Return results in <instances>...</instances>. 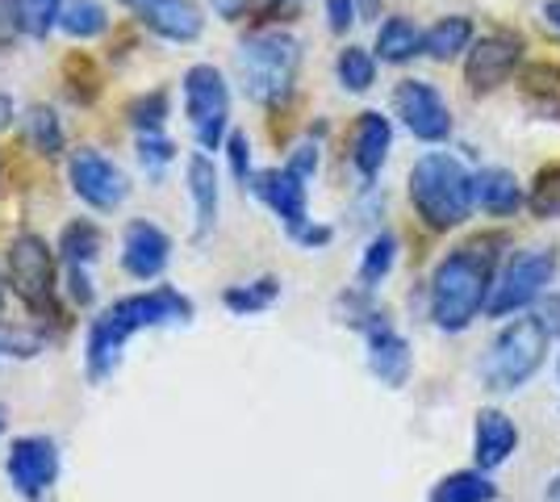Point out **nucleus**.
Returning a JSON list of instances; mask_svg holds the SVG:
<instances>
[{
  "instance_id": "e433bc0d",
  "label": "nucleus",
  "mask_w": 560,
  "mask_h": 502,
  "mask_svg": "<svg viewBox=\"0 0 560 502\" xmlns=\"http://www.w3.org/2000/svg\"><path fill=\"white\" fill-rule=\"evenodd\" d=\"M318 164H323V151H318L314 139L298 143L293 151H289V160H284V167H289V172H298L302 180H314V176H318Z\"/></svg>"
},
{
  "instance_id": "c85d7f7f",
  "label": "nucleus",
  "mask_w": 560,
  "mask_h": 502,
  "mask_svg": "<svg viewBox=\"0 0 560 502\" xmlns=\"http://www.w3.org/2000/svg\"><path fill=\"white\" fill-rule=\"evenodd\" d=\"M394 264H397V235H394V231H376L373 240H369V247H364V256H360L355 285L376 289L381 281H389Z\"/></svg>"
},
{
  "instance_id": "a211bd4d",
  "label": "nucleus",
  "mask_w": 560,
  "mask_h": 502,
  "mask_svg": "<svg viewBox=\"0 0 560 502\" xmlns=\"http://www.w3.org/2000/svg\"><path fill=\"white\" fill-rule=\"evenodd\" d=\"M514 448H518V428H514L511 415L498 407L477 410V423H472V465L493 474V469H502L511 460Z\"/></svg>"
},
{
  "instance_id": "3c124183",
  "label": "nucleus",
  "mask_w": 560,
  "mask_h": 502,
  "mask_svg": "<svg viewBox=\"0 0 560 502\" xmlns=\"http://www.w3.org/2000/svg\"><path fill=\"white\" fill-rule=\"evenodd\" d=\"M4 428H9V410L0 407V431H4Z\"/></svg>"
},
{
  "instance_id": "8fccbe9b",
  "label": "nucleus",
  "mask_w": 560,
  "mask_h": 502,
  "mask_svg": "<svg viewBox=\"0 0 560 502\" xmlns=\"http://www.w3.org/2000/svg\"><path fill=\"white\" fill-rule=\"evenodd\" d=\"M544 502H560V474L548 481V490H544Z\"/></svg>"
},
{
  "instance_id": "a19ab883",
  "label": "nucleus",
  "mask_w": 560,
  "mask_h": 502,
  "mask_svg": "<svg viewBox=\"0 0 560 502\" xmlns=\"http://www.w3.org/2000/svg\"><path fill=\"white\" fill-rule=\"evenodd\" d=\"M18 38H22V4L0 0V50H9Z\"/></svg>"
},
{
  "instance_id": "79ce46f5",
  "label": "nucleus",
  "mask_w": 560,
  "mask_h": 502,
  "mask_svg": "<svg viewBox=\"0 0 560 502\" xmlns=\"http://www.w3.org/2000/svg\"><path fill=\"white\" fill-rule=\"evenodd\" d=\"M330 240H335V231H330L327 222H305L302 231L293 235V243H298V247H305V252H323Z\"/></svg>"
},
{
  "instance_id": "7c9ffc66",
  "label": "nucleus",
  "mask_w": 560,
  "mask_h": 502,
  "mask_svg": "<svg viewBox=\"0 0 560 502\" xmlns=\"http://www.w3.org/2000/svg\"><path fill=\"white\" fill-rule=\"evenodd\" d=\"M527 214L539 222H560V160L536 172L527 189Z\"/></svg>"
},
{
  "instance_id": "de8ad7c7",
  "label": "nucleus",
  "mask_w": 560,
  "mask_h": 502,
  "mask_svg": "<svg viewBox=\"0 0 560 502\" xmlns=\"http://www.w3.org/2000/svg\"><path fill=\"white\" fill-rule=\"evenodd\" d=\"M13 118H18V105H13V96L0 93V135L13 126Z\"/></svg>"
},
{
  "instance_id": "cd10ccee",
  "label": "nucleus",
  "mask_w": 560,
  "mask_h": 502,
  "mask_svg": "<svg viewBox=\"0 0 560 502\" xmlns=\"http://www.w3.org/2000/svg\"><path fill=\"white\" fill-rule=\"evenodd\" d=\"M59 30L75 38V43H93L109 30V9L101 0H68L63 17H59Z\"/></svg>"
},
{
  "instance_id": "f03ea898",
  "label": "nucleus",
  "mask_w": 560,
  "mask_h": 502,
  "mask_svg": "<svg viewBox=\"0 0 560 502\" xmlns=\"http://www.w3.org/2000/svg\"><path fill=\"white\" fill-rule=\"evenodd\" d=\"M185 323H192V302L172 285H155V289H147V293L117 297L114 306H105V311L96 314L93 323H89V335H84V364H89V377H93V382L114 377L126 343L139 331L185 327Z\"/></svg>"
},
{
  "instance_id": "39448f33",
  "label": "nucleus",
  "mask_w": 560,
  "mask_h": 502,
  "mask_svg": "<svg viewBox=\"0 0 560 502\" xmlns=\"http://www.w3.org/2000/svg\"><path fill=\"white\" fill-rule=\"evenodd\" d=\"M548 352H552V335L539 323V314H514L511 323L486 343V352L477 360V377L490 394H514L544 369Z\"/></svg>"
},
{
  "instance_id": "603ef678",
  "label": "nucleus",
  "mask_w": 560,
  "mask_h": 502,
  "mask_svg": "<svg viewBox=\"0 0 560 502\" xmlns=\"http://www.w3.org/2000/svg\"><path fill=\"white\" fill-rule=\"evenodd\" d=\"M4 289H9V277H0V302H4Z\"/></svg>"
},
{
  "instance_id": "7ed1b4c3",
  "label": "nucleus",
  "mask_w": 560,
  "mask_h": 502,
  "mask_svg": "<svg viewBox=\"0 0 560 502\" xmlns=\"http://www.w3.org/2000/svg\"><path fill=\"white\" fill-rule=\"evenodd\" d=\"M410 206L427 231L447 235L456 226H465L472 210H477V172L456 151H422L415 167H410Z\"/></svg>"
},
{
  "instance_id": "6ab92c4d",
  "label": "nucleus",
  "mask_w": 560,
  "mask_h": 502,
  "mask_svg": "<svg viewBox=\"0 0 560 502\" xmlns=\"http://www.w3.org/2000/svg\"><path fill=\"white\" fill-rule=\"evenodd\" d=\"M518 101L544 121H560V63L552 59H527L514 75Z\"/></svg>"
},
{
  "instance_id": "20e7f679",
  "label": "nucleus",
  "mask_w": 560,
  "mask_h": 502,
  "mask_svg": "<svg viewBox=\"0 0 560 502\" xmlns=\"http://www.w3.org/2000/svg\"><path fill=\"white\" fill-rule=\"evenodd\" d=\"M234 68L247 101L264 109H277L293 96L298 68H302V43L289 30H256L234 50Z\"/></svg>"
},
{
  "instance_id": "ddd939ff",
  "label": "nucleus",
  "mask_w": 560,
  "mask_h": 502,
  "mask_svg": "<svg viewBox=\"0 0 560 502\" xmlns=\"http://www.w3.org/2000/svg\"><path fill=\"white\" fill-rule=\"evenodd\" d=\"M247 189L256 192L259 201L280 218V226L289 231V240L302 231L310 218V201H305V180L289 167H259L256 176L247 180Z\"/></svg>"
},
{
  "instance_id": "bb28decb",
  "label": "nucleus",
  "mask_w": 560,
  "mask_h": 502,
  "mask_svg": "<svg viewBox=\"0 0 560 502\" xmlns=\"http://www.w3.org/2000/svg\"><path fill=\"white\" fill-rule=\"evenodd\" d=\"M376 59L369 47H343L335 55V80L343 93H369L376 84Z\"/></svg>"
},
{
  "instance_id": "412c9836",
  "label": "nucleus",
  "mask_w": 560,
  "mask_h": 502,
  "mask_svg": "<svg viewBox=\"0 0 560 502\" xmlns=\"http://www.w3.org/2000/svg\"><path fill=\"white\" fill-rule=\"evenodd\" d=\"M523 206H527V192L511 167L490 164L477 172V210L486 218H514Z\"/></svg>"
},
{
  "instance_id": "72a5a7b5",
  "label": "nucleus",
  "mask_w": 560,
  "mask_h": 502,
  "mask_svg": "<svg viewBox=\"0 0 560 502\" xmlns=\"http://www.w3.org/2000/svg\"><path fill=\"white\" fill-rule=\"evenodd\" d=\"M63 84H68V96L75 105H93L96 93H101V75H96V68L84 55H68V63H63Z\"/></svg>"
},
{
  "instance_id": "c03bdc74",
  "label": "nucleus",
  "mask_w": 560,
  "mask_h": 502,
  "mask_svg": "<svg viewBox=\"0 0 560 502\" xmlns=\"http://www.w3.org/2000/svg\"><path fill=\"white\" fill-rule=\"evenodd\" d=\"M536 314H539V323L548 327V335L560 339V289H552V293H544V297H539Z\"/></svg>"
},
{
  "instance_id": "2eb2a0df",
  "label": "nucleus",
  "mask_w": 560,
  "mask_h": 502,
  "mask_svg": "<svg viewBox=\"0 0 560 502\" xmlns=\"http://www.w3.org/2000/svg\"><path fill=\"white\" fill-rule=\"evenodd\" d=\"M167 260H172V240H167L164 226H155L147 218L126 222V231H121V272L126 277H135V281H160Z\"/></svg>"
},
{
  "instance_id": "2f4dec72",
  "label": "nucleus",
  "mask_w": 560,
  "mask_h": 502,
  "mask_svg": "<svg viewBox=\"0 0 560 502\" xmlns=\"http://www.w3.org/2000/svg\"><path fill=\"white\" fill-rule=\"evenodd\" d=\"M126 118L139 135H164L167 118H172V101H167L164 89H151V93L135 96L126 105Z\"/></svg>"
},
{
  "instance_id": "c9c22d12",
  "label": "nucleus",
  "mask_w": 560,
  "mask_h": 502,
  "mask_svg": "<svg viewBox=\"0 0 560 502\" xmlns=\"http://www.w3.org/2000/svg\"><path fill=\"white\" fill-rule=\"evenodd\" d=\"M222 151H226L231 176L238 180V185H243V189H247V180L256 176V167H252V139H247L243 130H231V135H226V147H222Z\"/></svg>"
},
{
  "instance_id": "dca6fc26",
  "label": "nucleus",
  "mask_w": 560,
  "mask_h": 502,
  "mask_svg": "<svg viewBox=\"0 0 560 502\" xmlns=\"http://www.w3.org/2000/svg\"><path fill=\"white\" fill-rule=\"evenodd\" d=\"M389 151H394V121L385 118L381 109H364L351 121V139H348V155L351 167L360 172L364 185H373L381 176V167L389 164Z\"/></svg>"
},
{
  "instance_id": "f8f14e48",
  "label": "nucleus",
  "mask_w": 560,
  "mask_h": 502,
  "mask_svg": "<svg viewBox=\"0 0 560 502\" xmlns=\"http://www.w3.org/2000/svg\"><path fill=\"white\" fill-rule=\"evenodd\" d=\"M4 474L9 486L22 494V499H43L55 478H59V448L47 435H22L13 440V448L4 456Z\"/></svg>"
},
{
  "instance_id": "9d476101",
  "label": "nucleus",
  "mask_w": 560,
  "mask_h": 502,
  "mask_svg": "<svg viewBox=\"0 0 560 502\" xmlns=\"http://www.w3.org/2000/svg\"><path fill=\"white\" fill-rule=\"evenodd\" d=\"M394 114L419 143L435 147V143H447V139H452V109H447L444 93H440L431 80H419V75L397 80Z\"/></svg>"
},
{
  "instance_id": "ea45409f",
  "label": "nucleus",
  "mask_w": 560,
  "mask_h": 502,
  "mask_svg": "<svg viewBox=\"0 0 560 502\" xmlns=\"http://www.w3.org/2000/svg\"><path fill=\"white\" fill-rule=\"evenodd\" d=\"M68 272V297L71 306H80V311H89L93 306V281H89V268H75V264H63Z\"/></svg>"
},
{
  "instance_id": "9b49d317",
  "label": "nucleus",
  "mask_w": 560,
  "mask_h": 502,
  "mask_svg": "<svg viewBox=\"0 0 560 502\" xmlns=\"http://www.w3.org/2000/svg\"><path fill=\"white\" fill-rule=\"evenodd\" d=\"M68 185H71V192L89 206V210H96V214H114L117 206L130 197V180H126V172H121L114 160H105L101 151H93V147L71 151Z\"/></svg>"
},
{
  "instance_id": "c756f323",
  "label": "nucleus",
  "mask_w": 560,
  "mask_h": 502,
  "mask_svg": "<svg viewBox=\"0 0 560 502\" xmlns=\"http://www.w3.org/2000/svg\"><path fill=\"white\" fill-rule=\"evenodd\" d=\"M280 297V281L277 277H256V281H247V285H231L222 293V306L238 318H247V314H264L268 306H277Z\"/></svg>"
},
{
  "instance_id": "6e6552de",
  "label": "nucleus",
  "mask_w": 560,
  "mask_h": 502,
  "mask_svg": "<svg viewBox=\"0 0 560 502\" xmlns=\"http://www.w3.org/2000/svg\"><path fill=\"white\" fill-rule=\"evenodd\" d=\"M527 63V43L511 25H498L490 34H481L465 55V84L472 96H490L502 84H511L518 68Z\"/></svg>"
},
{
  "instance_id": "1a4fd4ad",
  "label": "nucleus",
  "mask_w": 560,
  "mask_h": 502,
  "mask_svg": "<svg viewBox=\"0 0 560 502\" xmlns=\"http://www.w3.org/2000/svg\"><path fill=\"white\" fill-rule=\"evenodd\" d=\"M9 285L22 297V306L30 314H47L55 311V247L43 235H18L9 243Z\"/></svg>"
},
{
  "instance_id": "f704fd0d",
  "label": "nucleus",
  "mask_w": 560,
  "mask_h": 502,
  "mask_svg": "<svg viewBox=\"0 0 560 502\" xmlns=\"http://www.w3.org/2000/svg\"><path fill=\"white\" fill-rule=\"evenodd\" d=\"M135 151H139V164L147 167L151 176H160L167 164H176V143L164 139V135H139Z\"/></svg>"
},
{
  "instance_id": "4be33fe9",
  "label": "nucleus",
  "mask_w": 560,
  "mask_h": 502,
  "mask_svg": "<svg viewBox=\"0 0 560 502\" xmlns=\"http://www.w3.org/2000/svg\"><path fill=\"white\" fill-rule=\"evenodd\" d=\"M472 43H477V25L468 13H444L440 22L422 30V55L435 63H456V55H468Z\"/></svg>"
},
{
  "instance_id": "b1692460",
  "label": "nucleus",
  "mask_w": 560,
  "mask_h": 502,
  "mask_svg": "<svg viewBox=\"0 0 560 502\" xmlns=\"http://www.w3.org/2000/svg\"><path fill=\"white\" fill-rule=\"evenodd\" d=\"M55 252L63 256V264L89 268V264L101 260V252H105V235L96 231V222H89V218H75V222H68V226L59 231Z\"/></svg>"
},
{
  "instance_id": "09e8293b",
  "label": "nucleus",
  "mask_w": 560,
  "mask_h": 502,
  "mask_svg": "<svg viewBox=\"0 0 560 502\" xmlns=\"http://www.w3.org/2000/svg\"><path fill=\"white\" fill-rule=\"evenodd\" d=\"M539 13H544V22L560 34V0H544V9H539Z\"/></svg>"
},
{
  "instance_id": "393cba45",
  "label": "nucleus",
  "mask_w": 560,
  "mask_h": 502,
  "mask_svg": "<svg viewBox=\"0 0 560 502\" xmlns=\"http://www.w3.org/2000/svg\"><path fill=\"white\" fill-rule=\"evenodd\" d=\"M498 499V486L486 469H456L447 478L435 481L431 502H493Z\"/></svg>"
},
{
  "instance_id": "37998d69",
  "label": "nucleus",
  "mask_w": 560,
  "mask_h": 502,
  "mask_svg": "<svg viewBox=\"0 0 560 502\" xmlns=\"http://www.w3.org/2000/svg\"><path fill=\"white\" fill-rule=\"evenodd\" d=\"M302 4L305 0H256V13L264 17V22H289Z\"/></svg>"
},
{
  "instance_id": "f3484780",
  "label": "nucleus",
  "mask_w": 560,
  "mask_h": 502,
  "mask_svg": "<svg viewBox=\"0 0 560 502\" xmlns=\"http://www.w3.org/2000/svg\"><path fill=\"white\" fill-rule=\"evenodd\" d=\"M364 343H369V369H373V377L385 389H401V385L410 382L415 352H410V339L394 327V318L373 327V331L364 335Z\"/></svg>"
},
{
  "instance_id": "4468645a",
  "label": "nucleus",
  "mask_w": 560,
  "mask_h": 502,
  "mask_svg": "<svg viewBox=\"0 0 560 502\" xmlns=\"http://www.w3.org/2000/svg\"><path fill=\"white\" fill-rule=\"evenodd\" d=\"M117 4H121V9H130V13H135V17L155 34V38L176 43V47L197 43V38H201V30H206V17H201L197 0H117Z\"/></svg>"
},
{
  "instance_id": "5701e85b",
  "label": "nucleus",
  "mask_w": 560,
  "mask_h": 502,
  "mask_svg": "<svg viewBox=\"0 0 560 502\" xmlns=\"http://www.w3.org/2000/svg\"><path fill=\"white\" fill-rule=\"evenodd\" d=\"M373 55L381 63H389V68H406L410 59H419L422 55V30L410 17H385V22L376 25V43H373Z\"/></svg>"
},
{
  "instance_id": "58836bf2",
  "label": "nucleus",
  "mask_w": 560,
  "mask_h": 502,
  "mask_svg": "<svg viewBox=\"0 0 560 502\" xmlns=\"http://www.w3.org/2000/svg\"><path fill=\"white\" fill-rule=\"evenodd\" d=\"M323 17H327L330 34H348L351 25L360 22V13H355V0H323Z\"/></svg>"
},
{
  "instance_id": "aec40b11",
  "label": "nucleus",
  "mask_w": 560,
  "mask_h": 502,
  "mask_svg": "<svg viewBox=\"0 0 560 502\" xmlns=\"http://www.w3.org/2000/svg\"><path fill=\"white\" fill-rule=\"evenodd\" d=\"M188 180V201H192V214H197V240H206L213 226H218V201H222V185H218V167L206 151L188 155L185 164Z\"/></svg>"
},
{
  "instance_id": "f257e3e1",
  "label": "nucleus",
  "mask_w": 560,
  "mask_h": 502,
  "mask_svg": "<svg viewBox=\"0 0 560 502\" xmlns=\"http://www.w3.org/2000/svg\"><path fill=\"white\" fill-rule=\"evenodd\" d=\"M506 247H511L506 231H477V235L456 243L452 252H444V260L431 268L427 314L440 331L460 335L486 314L498 268L511 256Z\"/></svg>"
},
{
  "instance_id": "a878e982",
  "label": "nucleus",
  "mask_w": 560,
  "mask_h": 502,
  "mask_svg": "<svg viewBox=\"0 0 560 502\" xmlns=\"http://www.w3.org/2000/svg\"><path fill=\"white\" fill-rule=\"evenodd\" d=\"M25 143H30V151H38L47 160L63 155V143H68L63 139V121L50 105H30L25 109Z\"/></svg>"
},
{
  "instance_id": "49530a36",
  "label": "nucleus",
  "mask_w": 560,
  "mask_h": 502,
  "mask_svg": "<svg viewBox=\"0 0 560 502\" xmlns=\"http://www.w3.org/2000/svg\"><path fill=\"white\" fill-rule=\"evenodd\" d=\"M355 13H360V22H376V25H381L385 0H355Z\"/></svg>"
},
{
  "instance_id": "a18cd8bd",
  "label": "nucleus",
  "mask_w": 560,
  "mask_h": 502,
  "mask_svg": "<svg viewBox=\"0 0 560 502\" xmlns=\"http://www.w3.org/2000/svg\"><path fill=\"white\" fill-rule=\"evenodd\" d=\"M247 9H256V0H213V13L226 17V22H238Z\"/></svg>"
},
{
  "instance_id": "864d4df0",
  "label": "nucleus",
  "mask_w": 560,
  "mask_h": 502,
  "mask_svg": "<svg viewBox=\"0 0 560 502\" xmlns=\"http://www.w3.org/2000/svg\"><path fill=\"white\" fill-rule=\"evenodd\" d=\"M557 382H560V352H557Z\"/></svg>"
},
{
  "instance_id": "4c0bfd02",
  "label": "nucleus",
  "mask_w": 560,
  "mask_h": 502,
  "mask_svg": "<svg viewBox=\"0 0 560 502\" xmlns=\"http://www.w3.org/2000/svg\"><path fill=\"white\" fill-rule=\"evenodd\" d=\"M43 348V339L30 331H18V327H4L0 323V360L4 357H34Z\"/></svg>"
},
{
  "instance_id": "0eeeda50",
  "label": "nucleus",
  "mask_w": 560,
  "mask_h": 502,
  "mask_svg": "<svg viewBox=\"0 0 560 502\" xmlns=\"http://www.w3.org/2000/svg\"><path fill=\"white\" fill-rule=\"evenodd\" d=\"M180 93H185V118L197 147L210 155L226 147L231 135V84L213 63H192L180 75Z\"/></svg>"
},
{
  "instance_id": "473e14b6",
  "label": "nucleus",
  "mask_w": 560,
  "mask_h": 502,
  "mask_svg": "<svg viewBox=\"0 0 560 502\" xmlns=\"http://www.w3.org/2000/svg\"><path fill=\"white\" fill-rule=\"evenodd\" d=\"M22 4V34L25 38H50V30H59V17L68 9V0H18Z\"/></svg>"
},
{
  "instance_id": "423d86ee",
  "label": "nucleus",
  "mask_w": 560,
  "mask_h": 502,
  "mask_svg": "<svg viewBox=\"0 0 560 502\" xmlns=\"http://www.w3.org/2000/svg\"><path fill=\"white\" fill-rule=\"evenodd\" d=\"M560 272V252L557 247H518L511 252L502 268H498V281H493L490 318H514V314H527L539 306L544 293H552V281Z\"/></svg>"
}]
</instances>
